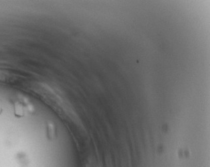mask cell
<instances>
[{
	"instance_id": "1",
	"label": "cell",
	"mask_w": 210,
	"mask_h": 167,
	"mask_svg": "<svg viewBox=\"0 0 210 167\" xmlns=\"http://www.w3.org/2000/svg\"><path fill=\"white\" fill-rule=\"evenodd\" d=\"M15 114L19 116H22L23 115V109L22 106L20 104H16L15 105Z\"/></svg>"
},
{
	"instance_id": "2",
	"label": "cell",
	"mask_w": 210,
	"mask_h": 167,
	"mask_svg": "<svg viewBox=\"0 0 210 167\" xmlns=\"http://www.w3.org/2000/svg\"><path fill=\"white\" fill-rule=\"evenodd\" d=\"M1 109L0 108V114H1Z\"/></svg>"
}]
</instances>
